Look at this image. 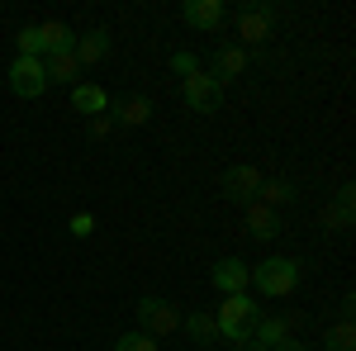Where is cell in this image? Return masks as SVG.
<instances>
[{
    "label": "cell",
    "mask_w": 356,
    "mask_h": 351,
    "mask_svg": "<svg viewBox=\"0 0 356 351\" xmlns=\"http://www.w3.org/2000/svg\"><path fill=\"white\" fill-rule=\"evenodd\" d=\"M300 280H304V261H295V256H266V261L252 266L247 285H257L266 299H285V295H295Z\"/></svg>",
    "instance_id": "cell-1"
},
{
    "label": "cell",
    "mask_w": 356,
    "mask_h": 351,
    "mask_svg": "<svg viewBox=\"0 0 356 351\" xmlns=\"http://www.w3.org/2000/svg\"><path fill=\"white\" fill-rule=\"evenodd\" d=\"M257 318H261V313H257V304H252L247 295H223L219 313H214V323H219V337H228L233 347L252 337V323H257Z\"/></svg>",
    "instance_id": "cell-2"
},
{
    "label": "cell",
    "mask_w": 356,
    "mask_h": 351,
    "mask_svg": "<svg viewBox=\"0 0 356 351\" xmlns=\"http://www.w3.org/2000/svg\"><path fill=\"white\" fill-rule=\"evenodd\" d=\"M138 327L147 332V337H176V327H181V313H176V304L162 295H143L138 299Z\"/></svg>",
    "instance_id": "cell-3"
},
{
    "label": "cell",
    "mask_w": 356,
    "mask_h": 351,
    "mask_svg": "<svg viewBox=\"0 0 356 351\" xmlns=\"http://www.w3.org/2000/svg\"><path fill=\"white\" fill-rule=\"evenodd\" d=\"M181 100H186V109H195V114H219L223 85L214 81L209 72H195V76H186V81H181Z\"/></svg>",
    "instance_id": "cell-4"
},
{
    "label": "cell",
    "mask_w": 356,
    "mask_h": 351,
    "mask_svg": "<svg viewBox=\"0 0 356 351\" xmlns=\"http://www.w3.org/2000/svg\"><path fill=\"white\" fill-rule=\"evenodd\" d=\"M275 19H280V5H247L243 15H238V48H257V43H266L271 38Z\"/></svg>",
    "instance_id": "cell-5"
},
{
    "label": "cell",
    "mask_w": 356,
    "mask_h": 351,
    "mask_svg": "<svg viewBox=\"0 0 356 351\" xmlns=\"http://www.w3.org/2000/svg\"><path fill=\"white\" fill-rule=\"evenodd\" d=\"M10 90L19 100H38L48 90V72H43V57H15L10 62Z\"/></svg>",
    "instance_id": "cell-6"
},
{
    "label": "cell",
    "mask_w": 356,
    "mask_h": 351,
    "mask_svg": "<svg viewBox=\"0 0 356 351\" xmlns=\"http://www.w3.org/2000/svg\"><path fill=\"white\" fill-rule=\"evenodd\" d=\"M261 181H266V176H261L252 162H243V166H228V171H223L219 190H223V199H233V204H243V209H247V204L257 199Z\"/></svg>",
    "instance_id": "cell-7"
},
{
    "label": "cell",
    "mask_w": 356,
    "mask_h": 351,
    "mask_svg": "<svg viewBox=\"0 0 356 351\" xmlns=\"http://www.w3.org/2000/svg\"><path fill=\"white\" fill-rule=\"evenodd\" d=\"M300 313H271V318H257V323H252V337H247V342H257V347H280V342H290V337H295V332H300Z\"/></svg>",
    "instance_id": "cell-8"
},
{
    "label": "cell",
    "mask_w": 356,
    "mask_h": 351,
    "mask_svg": "<svg viewBox=\"0 0 356 351\" xmlns=\"http://www.w3.org/2000/svg\"><path fill=\"white\" fill-rule=\"evenodd\" d=\"M247 62H252L247 48H238V43H219V48H214V72H209V76H214L219 85H233V81L247 76Z\"/></svg>",
    "instance_id": "cell-9"
},
{
    "label": "cell",
    "mask_w": 356,
    "mask_h": 351,
    "mask_svg": "<svg viewBox=\"0 0 356 351\" xmlns=\"http://www.w3.org/2000/svg\"><path fill=\"white\" fill-rule=\"evenodd\" d=\"M209 280H214V290H219V295H247L252 266H247L243 256H223V261H214Z\"/></svg>",
    "instance_id": "cell-10"
},
{
    "label": "cell",
    "mask_w": 356,
    "mask_h": 351,
    "mask_svg": "<svg viewBox=\"0 0 356 351\" xmlns=\"http://www.w3.org/2000/svg\"><path fill=\"white\" fill-rule=\"evenodd\" d=\"M181 19L200 33H219V24L228 19V10H223V0H186L181 5Z\"/></svg>",
    "instance_id": "cell-11"
},
{
    "label": "cell",
    "mask_w": 356,
    "mask_h": 351,
    "mask_svg": "<svg viewBox=\"0 0 356 351\" xmlns=\"http://www.w3.org/2000/svg\"><path fill=\"white\" fill-rule=\"evenodd\" d=\"M110 119H114V129H143L152 119V105L143 95H124V100H110Z\"/></svg>",
    "instance_id": "cell-12"
},
{
    "label": "cell",
    "mask_w": 356,
    "mask_h": 351,
    "mask_svg": "<svg viewBox=\"0 0 356 351\" xmlns=\"http://www.w3.org/2000/svg\"><path fill=\"white\" fill-rule=\"evenodd\" d=\"M72 53H76V62H81V67H95V62H105V57H110V28H86V33H76V48H72Z\"/></svg>",
    "instance_id": "cell-13"
},
{
    "label": "cell",
    "mask_w": 356,
    "mask_h": 351,
    "mask_svg": "<svg viewBox=\"0 0 356 351\" xmlns=\"http://www.w3.org/2000/svg\"><path fill=\"white\" fill-rule=\"evenodd\" d=\"M352 209H356V190L342 186V190H337V204H328V209L318 214L323 233H347V228H352Z\"/></svg>",
    "instance_id": "cell-14"
},
{
    "label": "cell",
    "mask_w": 356,
    "mask_h": 351,
    "mask_svg": "<svg viewBox=\"0 0 356 351\" xmlns=\"http://www.w3.org/2000/svg\"><path fill=\"white\" fill-rule=\"evenodd\" d=\"M38 38H43V53H72L76 48V28L67 24V19H43L38 24Z\"/></svg>",
    "instance_id": "cell-15"
},
{
    "label": "cell",
    "mask_w": 356,
    "mask_h": 351,
    "mask_svg": "<svg viewBox=\"0 0 356 351\" xmlns=\"http://www.w3.org/2000/svg\"><path fill=\"white\" fill-rule=\"evenodd\" d=\"M72 109H76V114H90V119H95V114H110V95L95 81H76L72 85Z\"/></svg>",
    "instance_id": "cell-16"
},
{
    "label": "cell",
    "mask_w": 356,
    "mask_h": 351,
    "mask_svg": "<svg viewBox=\"0 0 356 351\" xmlns=\"http://www.w3.org/2000/svg\"><path fill=\"white\" fill-rule=\"evenodd\" d=\"M43 72H48V85H76L81 81V62H76V53L43 57Z\"/></svg>",
    "instance_id": "cell-17"
},
{
    "label": "cell",
    "mask_w": 356,
    "mask_h": 351,
    "mask_svg": "<svg viewBox=\"0 0 356 351\" xmlns=\"http://www.w3.org/2000/svg\"><path fill=\"white\" fill-rule=\"evenodd\" d=\"M247 233H252L257 243H271L275 233H280V214H275V209H266V204H257V199H252V204H247Z\"/></svg>",
    "instance_id": "cell-18"
},
{
    "label": "cell",
    "mask_w": 356,
    "mask_h": 351,
    "mask_svg": "<svg viewBox=\"0 0 356 351\" xmlns=\"http://www.w3.org/2000/svg\"><path fill=\"white\" fill-rule=\"evenodd\" d=\"M181 332H186L195 347L204 351V347H214V337H219V323H214V313H186V318H181Z\"/></svg>",
    "instance_id": "cell-19"
},
{
    "label": "cell",
    "mask_w": 356,
    "mask_h": 351,
    "mask_svg": "<svg viewBox=\"0 0 356 351\" xmlns=\"http://www.w3.org/2000/svg\"><path fill=\"white\" fill-rule=\"evenodd\" d=\"M257 204H266V209H285V204H295V186L290 181H261V190H257Z\"/></svg>",
    "instance_id": "cell-20"
},
{
    "label": "cell",
    "mask_w": 356,
    "mask_h": 351,
    "mask_svg": "<svg viewBox=\"0 0 356 351\" xmlns=\"http://www.w3.org/2000/svg\"><path fill=\"white\" fill-rule=\"evenodd\" d=\"M323 351H356V323L352 318H337L323 332Z\"/></svg>",
    "instance_id": "cell-21"
},
{
    "label": "cell",
    "mask_w": 356,
    "mask_h": 351,
    "mask_svg": "<svg viewBox=\"0 0 356 351\" xmlns=\"http://www.w3.org/2000/svg\"><path fill=\"white\" fill-rule=\"evenodd\" d=\"M114 351H162V342H157V337H147L143 327H134V332H124V337L114 342Z\"/></svg>",
    "instance_id": "cell-22"
},
{
    "label": "cell",
    "mask_w": 356,
    "mask_h": 351,
    "mask_svg": "<svg viewBox=\"0 0 356 351\" xmlns=\"http://www.w3.org/2000/svg\"><path fill=\"white\" fill-rule=\"evenodd\" d=\"M15 48H19V57H43V38H38V24H24L19 33H15Z\"/></svg>",
    "instance_id": "cell-23"
},
{
    "label": "cell",
    "mask_w": 356,
    "mask_h": 351,
    "mask_svg": "<svg viewBox=\"0 0 356 351\" xmlns=\"http://www.w3.org/2000/svg\"><path fill=\"white\" fill-rule=\"evenodd\" d=\"M86 133H90V138H100V142H105V138L114 133V119H110V114H95V119H86Z\"/></svg>",
    "instance_id": "cell-24"
},
{
    "label": "cell",
    "mask_w": 356,
    "mask_h": 351,
    "mask_svg": "<svg viewBox=\"0 0 356 351\" xmlns=\"http://www.w3.org/2000/svg\"><path fill=\"white\" fill-rule=\"evenodd\" d=\"M171 72L186 81V76H195V72H200V62H195L191 53H171Z\"/></svg>",
    "instance_id": "cell-25"
},
{
    "label": "cell",
    "mask_w": 356,
    "mask_h": 351,
    "mask_svg": "<svg viewBox=\"0 0 356 351\" xmlns=\"http://www.w3.org/2000/svg\"><path fill=\"white\" fill-rule=\"evenodd\" d=\"M95 233V214L81 209V214H72V238H90Z\"/></svg>",
    "instance_id": "cell-26"
},
{
    "label": "cell",
    "mask_w": 356,
    "mask_h": 351,
    "mask_svg": "<svg viewBox=\"0 0 356 351\" xmlns=\"http://www.w3.org/2000/svg\"><path fill=\"white\" fill-rule=\"evenodd\" d=\"M271 351H309V347H304V342H295V337H290V342H280V347H271Z\"/></svg>",
    "instance_id": "cell-27"
},
{
    "label": "cell",
    "mask_w": 356,
    "mask_h": 351,
    "mask_svg": "<svg viewBox=\"0 0 356 351\" xmlns=\"http://www.w3.org/2000/svg\"><path fill=\"white\" fill-rule=\"evenodd\" d=\"M233 351H266V347H257V342H238Z\"/></svg>",
    "instance_id": "cell-28"
}]
</instances>
